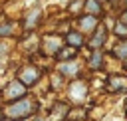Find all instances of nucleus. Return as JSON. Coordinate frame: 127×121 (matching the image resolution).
Segmentation results:
<instances>
[{
	"label": "nucleus",
	"mask_w": 127,
	"mask_h": 121,
	"mask_svg": "<svg viewBox=\"0 0 127 121\" xmlns=\"http://www.w3.org/2000/svg\"><path fill=\"white\" fill-rule=\"evenodd\" d=\"M36 111V103L32 101V99H18L16 103H12V105H8L6 107V115L8 117H12V119H18V117H28V115H32Z\"/></svg>",
	"instance_id": "obj_1"
},
{
	"label": "nucleus",
	"mask_w": 127,
	"mask_h": 121,
	"mask_svg": "<svg viewBox=\"0 0 127 121\" xmlns=\"http://www.w3.org/2000/svg\"><path fill=\"white\" fill-rule=\"evenodd\" d=\"M18 77H20V81H22L24 85H32V83H34V81L40 77V71H38L36 67L28 65V67H22V69H20Z\"/></svg>",
	"instance_id": "obj_2"
},
{
	"label": "nucleus",
	"mask_w": 127,
	"mask_h": 121,
	"mask_svg": "<svg viewBox=\"0 0 127 121\" xmlns=\"http://www.w3.org/2000/svg\"><path fill=\"white\" fill-rule=\"evenodd\" d=\"M26 93V85L18 79V81H12L10 85H8V89H6V97L8 99H14V97H20V95H24Z\"/></svg>",
	"instance_id": "obj_3"
},
{
	"label": "nucleus",
	"mask_w": 127,
	"mask_h": 121,
	"mask_svg": "<svg viewBox=\"0 0 127 121\" xmlns=\"http://www.w3.org/2000/svg\"><path fill=\"white\" fill-rule=\"evenodd\" d=\"M95 24H97L95 16H85V18L79 20V28H81L83 32H91V30L95 28Z\"/></svg>",
	"instance_id": "obj_4"
},
{
	"label": "nucleus",
	"mask_w": 127,
	"mask_h": 121,
	"mask_svg": "<svg viewBox=\"0 0 127 121\" xmlns=\"http://www.w3.org/2000/svg\"><path fill=\"white\" fill-rule=\"evenodd\" d=\"M127 87V79L125 77H117V75H113V77H109V89H125Z\"/></svg>",
	"instance_id": "obj_5"
},
{
	"label": "nucleus",
	"mask_w": 127,
	"mask_h": 121,
	"mask_svg": "<svg viewBox=\"0 0 127 121\" xmlns=\"http://www.w3.org/2000/svg\"><path fill=\"white\" fill-rule=\"evenodd\" d=\"M58 71H62L64 75H75V71H77V63H75V61H69V63H62V65L58 67Z\"/></svg>",
	"instance_id": "obj_6"
},
{
	"label": "nucleus",
	"mask_w": 127,
	"mask_h": 121,
	"mask_svg": "<svg viewBox=\"0 0 127 121\" xmlns=\"http://www.w3.org/2000/svg\"><path fill=\"white\" fill-rule=\"evenodd\" d=\"M69 93H71L73 99H81V97L85 95V83H81V81H79V83H73Z\"/></svg>",
	"instance_id": "obj_7"
},
{
	"label": "nucleus",
	"mask_w": 127,
	"mask_h": 121,
	"mask_svg": "<svg viewBox=\"0 0 127 121\" xmlns=\"http://www.w3.org/2000/svg\"><path fill=\"white\" fill-rule=\"evenodd\" d=\"M38 18H40V8H36V10H32V12L28 14V18H26V30H32V28L36 26Z\"/></svg>",
	"instance_id": "obj_8"
},
{
	"label": "nucleus",
	"mask_w": 127,
	"mask_h": 121,
	"mask_svg": "<svg viewBox=\"0 0 127 121\" xmlns=\"http://www.w3.org/2000/svg\"><path fill=\"white\" fill-rule=\"evenodd\" d=\"M103 42H105V30L99 26V28H97V34L93 36V40H91L89 44H91V48H99Z\"/></svg>",
	"instance_id": "obj_9"
},
{
	"label": "nucleus",
	"mask_w": 127,
	"mask_h": 121,
	"mask_svg": "<svg viewBox=\"0 0 127 121\" xmlns=\"http://www.w3.org/2000/svg\"><path fill=\"white\" fill-rule=\"evenodd\" d=\"M60 50V38H46V52L56 54Z\"/></svg>",
	"instance_id": "obj_10"
},
{
	"label": "nucleus",
	"mask_w": 127,
	"mask_h": 121,
	"mask_svg": "<svg viewBox=\"0 0 127 121\" xmlns=\"http://www.w3.org/2000/svg\"><path fill=\"white\" fill-rule=\"evenodd\" d=\"M67 44L73 46V48H79V46L83 44V40H81V36H79L77 32H69V34H67Z\"/></svg>",
	"instance_id": "obj_11"
},
{
	"label": "nucleus",
	"mask_w": 127,
	"mask_h": 121,
	"mask_svg": "<svg viewBox=\"0 0 127 121\" xmlns=\"http://www.w3.org/2000/svg\"><path fill=\"white\" fill-rule=\"evenodd\" d=\"M85 8H87V12H89L91 16H95V14H99V12H101V8H99V2H97V0H87Z\"/></svg>",
	"instance_id": "obj_12"
},
{
	"label": "nucleus",
	"mask_w": 127,
	"mask_h": 121,
	"mask_svg": "<svg viewBox=\"0 0 127 121\" xmlns=\"http://www.w3.org/2000/svg\"><path fill=\"white\" fill-rule=\"evenodd\" d=\"M115 54H117V56H119L121 60H127V42H123L121 46H117Z\"/></svg>",
	"instance_id": "obj_13"
},
{
	"label": "nucleus",
	"mask_w": 127,
	"mask_h": 121,
	"mask_svg": "<svg viewBox=\"0 0 127 121\" xmlns=\"http://www.w3.org/2000/svg\"><path fill=\"white\" fill-rule=\"evenodd\" d=\"M73 56V48L71 50H58V58L60 60H69Z\"/></svg>",
	"instance_id": "obj_14"
},
{
	"label": "nucleus",
	"mask_w": 127,
	"mask_h": 121,
	"mask_svg": "<svg viewBox=\"0 0 127 121\" xmlns=\"http://www.w3.org/2000/svg\"><path fill=\"white\" fill-rule=\"evenodd\" d=\"M89 65L91 67H99L101 65V54H93L91 60H89Z\"/></svg>",
	"instance_id": "obj_15"
},
{
	"label": "nucleus",
	"mask_w": 127,
	"mask_h": 121,
	"mask_svg": "<svg viewBox=\"0 0 127 121\" xmlns=\"http://www.w3.org/2000/svg\"><path fill=\"white\" fill-rule=\"evenodd\" d=\"M115 32H117L119 36H127V26H123V24H117V28H115Z\"/></svg>",
	"instance_id": "obj_16"
},
{
	"label": "nucleus",
	"mask_w": 127,
	"mask_h": 121,
	"mask_svg": "<svg viewBox=\"0 0 127 121\" xmlns=\"http://www.w3.org/2000/svg\"><path fill=\"white\" fill-rule=\"evenodd\" d=\"M10 32H12V26H10V24H6V26L0 28V34H10Z\"/></svg>",
	"instance_id": "obj_17"
},
{
	"label": "nucleus",
	"mask_w": 127,
	"mask_h": 121,
	"mask_svg": "<svg viewBox=\"0 0 127 121\" xmlns=\"http://www.w3.org/2000/svg\"><path fill=\"white\" fill-rule=\"evenodd\" d=\"M121 22H123V24H125V22H127V12H125V14H123V16H121Z\"/></svg>",
	"instance_id": "obj_18"
},
{
	"label": "nucleus",
	"mask_w": 127,
	"mask_h": 121,
	"mask_svg": "<svg viewBox=\"0 0 127 121\" xmlns=\"http://www.w3.org/2000/svg\"><path fill=\"white\" fill-rule=\"evenodd\" d=\"M6 121H8V119H6Z\"/></svg>",
	"instance_id": "obj_19"
},
{
	"label": "nucleus",
	"mask_w": 127,
	"mask_h": 121,
	"mask_svg": "<svg viewBox=\"0 0 127 121\" xmlns=\"http://www.w3.org/2000/svg\"><path fill=\"white\" fill-rule=\"evenodd\" d=\"M125 2H127V0H125Z\"/></svg>",
	"instance_id": "obj_20"
}]
</instances>
